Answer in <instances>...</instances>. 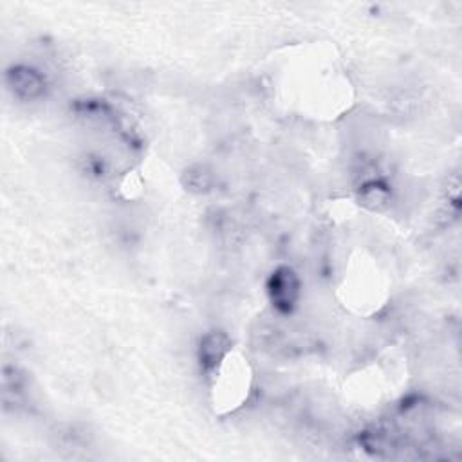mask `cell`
Returning a JSON list of instances; mask_svg holds the SVG:
<instances>
[{
    "label": "cell",
    "instance_id": "cell-2",
    "mask_svg": "<svg viewBox=\"0 0 462 462\" xmlns=\"http://www.w3.org/2000/svg\"><path fill=\"white\" fill-rule=\"evenodd\" d=\"M15 87H17L18 91L25 92V96H35L40 92L42 82L37 75L31 73V70H24V73H20V75H17Z\"/></svg>",
    "mask_w": 462,
    "mask_h": 462
},
{
    "label": "cell",
    "instance_id": "cell-1",
    "mask_svg": "<svg viewBox=\"0 0 462 462\" xmlns=\"http://www.w3.org/2000/svg\"><path fill=\"white\" fill-rule=\"evenodd\" d=\"M296 294L298 282L293 273L284 269L282 273L275 275V278H273V300L277 301V306L291 307L293 301L296 300Z\"/></svg>",
    "mask_w": 462,
    "mask_h": 462
}]
</instances>
